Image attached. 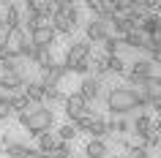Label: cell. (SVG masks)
<instances>
[{"label":"cell","instance_id":"1","mask_svg":"<svg viewBox=\"0 0 161 158\" xmlns=\"http://www.w3.org/2000/svg\"><path fill=\"white\" fill-rule=\"evenodd\" d=\"M147 106H150V101L134 87H112L107 93V109L115 117H126L134 109H147Z\"/></svg>","mask_w":161,"mask_h":158},{"label":"cell","instance_id":"2","mask_svg":"<svg viewBox=\"0 0 161 158\" xmlns=\"http://www.w3.org/2000/svg\"><path fill=\"white\" fill-rule=\"evenodd\" d=\"M19 123L33 139H38L41 133H49V128L55 125V112L47 106H33V109H27L25 115H19Z\"/></svg>","mask_w":161,"mask_h":158},{"label":"cell","instance_id":"3","mask_svg":"<svg viewBox=\"0 0 161 158\" xmlns=\"http://www.w3.org/2000/svg\"><path fill=\"white\" fill-rule=\"evenodd\" d=\"M126 76H128L131 84H139V87H142V82H147V79H161V71H158V66H153L147 57H139V60L131 63V68L126 71Z\"/></svg>","mask_w":161,"mask_h":158},{"label":"cell","instance_id":"4","mask_svg":"<svg viewBox=\"0 0 161 158\" xmlns=\"http://www.w3.org/2000/svg\"><path fill=\"white\" fill-rule=\"evenodd\" d=\"M93 55V44H87L85 38L82 41H74L71 46H68V52H66V60H63V68H66V74H71L76 68V63H82L85 57H90Z\"/></svg>","mask_w":161,"mask_h":158},{"label":"cell","instance_id":"5","mask_svg":"<svg viewBox=\"0 0 161 158\" xmlns=\"http://www.w3.org/2000/svg\"><path fill=\"white\" fill-rule=\"evenodd\" d=\"M30 44H33L36 49H52V44H55V38H58V33H55V27L49 25V22H44V25H38L36 30H30Z\"/></svg>","mask_w":161,"mask_h":158},{"label":"cell","instance_id":"6","mask_svg":"<svg viewBox=\"0 0 161 158\" xmlns=\"http://www.w3.org/2000/svg\"><path fill=\"white\" fill-rule=\"evenodd\" d=\"M25 41H27L25 27H14V30H8L6 38H3V49L8 52L11 60H17V57H19V49H22V44H25Z\"/></svg>","mask_w":161,"mask_h":158},{"label":"cell","instance_id":"7","mask_svg":"<svg viewBox=\"0 0 161 158\" xmlns=\"http://www.w3.org/2000/svg\"><path fill=\"white\" fill-rule=\"evenodd\" d=\"M66 115H68V123H74L76 117H82V115H87L90 112V104H87L79 93H71V95H66Z\"/></svg>","mask_w":161,"mask_h":158},{"label":"cell","instance_id":"8","mask_svg":"<svg viewBox=\"0 0 161 158\" xmlns=\"http://www.w3.org/2000/svg\"><path fill=\"white\" fill-rule=\"evenodd\" d=\"M109 35V25L104 22V19H90L85 25V41L87 44H104V38Z\"/></svg>","mask_w":161,"mask_h":158},{"label":"cell","instance_id":"9","mask_svg":"<svg viewBox=\"0 0 161 158\" xmlns=\"http://www.w3.org/2000/svg\"><path fill=\"white\" fill-rule=\"evenodd\" d=\"M76 93H79V95H82V98H85L87 104L98 101V98H101V79H96V76H85Z\"/></svg>","mask_w":161,"mask_h":158},{"label":"cell","instance_id":"10","mask_svg":"<svg viewBox=\"0 0 161 158\" xmlns=\"http://www.w3.org/2000/svg\"><path fill=\"white\" fill-rule=\"evenodd\" d=\"M0 27L8 33V30H14V27H22V11H19V6H14V3H6V14L0 17Z\"/></svg>","mask_w":161,"mask_h":158},{"label":"cell","instance_id":"11","mask_svg":"<svg viewBox=\"0 0 161 158\" xmlns=\"http://www.w3.org/2000/svg\"><path fill=\"white\" fill-rule=\"evenodd\" d=\"M27 84L25 74H0V90H6L8 95H14V93H19L22 87Z\"/></svg>","mask_w":161,"mask_h":158},{"label":"cell","instance_id":"12","mask_svg":"<svg viewBox=\"0 0 161 158\" xmlns=\"http://www.w3.org/2000/svg\"><path fill=\"white\" fill-rule=\"evenodd\" d=\"M139 33L145 38H158L161 35V17L158 14H145V19L139 22Z\"/></svg>","mask_w":161,"mask_h":158},{"label":"cell","instance_id":"13","mask_svg":"<svg viewBox=\"0 0 161 158\" xmlns=\"http://www.w3.org/2000/svg\"><path fill=\"white\" fill-rule=\"evenodd\" d=\"M22 95L27 98L30 106H44V87L38 82H27L25 87H22Z\"/></svg>","mask_w":161,"mask_h":158},{"label":"cell","instance_id":"14","mask_svg":"<svg viewBox=\"0 0 161 158\" xmlns=\"http://www.w3.org/2000/svg\"><path fill=\"white\" fill-rule=\"evenodd\" d=\"M0 153H6L8 158H25V155H27V144H22V142H11L8 136H6Z\"/></svg>","mask_w":161,"mask_h":158},{"label":"cell","instance_id":"15","mask_svg":"<svg viewBox=\"0 0 161 158\" xmlns=\"http://www.w3.org/2000/svg\"><path fill=\"white\" fill-rule=\"evenodd\" d=\"M153 131V120H150V115L147 112H139V117L134 120V133H136V142L139 139H145L147 133Z\"/></svg>","mask_w":161,"mask_h":158},{"label":"cell","instance_id":"16","mask_svg":"<svg viewBox=\"0 0 161 158\" xmlns=\"http://www.w3.org/2000/svg\"><path fill=\"white\" fill-rule=\"evenodd\" d=\"M87 133H90L93 139L104 142V139H107V136H109V131H107V120H101V117L96 115L93 120H90V125H87Z\"/></svg>","mask_w":161,"mask_h":158},{"label":"cell","instance_id":"17","mask_svg":"<svg viewBox=\"0 0 161 158\" xmlns=\"http://www.w3.org/2000/svg\"><path fill=\"white\" fill-rule=\"evenodd\" d=\"M27 109H33V106L27 104V98L22 95V93H14V95H8V112H11V115H14V112H17V115H25Z\"/></svg>","mask_w":161,"mask_h":158},{"label":"cell","instance_id":"18","mask_svg":"<svg viewBox=\"0 0 161 158\" xmlns=\"http://www.w3.org/2000/svg\"><path fill=\"white\" fill-rule=\"evenodd\" d=\"M109 147H107V142H98V139H90L85 144V155L87 158H107Z\"/></svg>","mask_w":161,"mask_h":158},{"label":"cell","instance_id":"19","mask_svg":"<svg viewBox=\"0 0 161 158\" xmlns=\"http://www.w3.org/2000/svg\"><path fill=\"white\" fill-rule=\"evenodd\" d=\"M30 63H36V66H38V71H47V68H52V66H55L52 49H36V55H33V60H30Z\"/></svg>","mask_w":161,"mask_h":158},{"label":"cell","instance_id":"20","mask_svg":"<svg viewBox=\"0 0 161 158\" xmlns=\"http://www.w3.org/2000/svg\"><path fill=\"white\" fill-rule=\"evenodd\" d=\"M120 46H126V49H142L145 46V35L139 30H131L126 38H120Z\"/></svg>","mask_w":161,"mask_h":158},{"label":"cell","instance_id":"21","mask_svg":"<svg viewBox=\"0 0 161 158\" xmlns=\"http://www.w3.org/2000/svg\"><path fill=\"white\" fill-rule=\"evenodd\" d=\"M55 144H58V139H55V133H41V136H38V153H41V155H49L52 150H55Z\"/></svg>","mask_w":161,"mask_h":158},{"label":"cell","instance_id":"22","mask_svg":"<svg viewBox=\"0 0 161 158\" xmlns=\"http://www.w3.org/2000/svg\"><path fill=\"white\" fill-rule=\"evenodd\" d=\"M76 133H79V131H76V125H74V123H66V125H60V128H58L55 139H58V142H66V144H68L71 139H76Z\"/></svg>","mask_w":161,"mask_h":158},{"label":"cell","instance_id":"23","mask_svg":"<svg viewBox=\"0 0 161 158\" xmlns=\"http://www.w3.org/2000/svg\"><path fill=\"white\" fill-rule=\"evenodd\" d=\"M107 66H109V57H107L104 52L93 57V71H96V79H98V76H107Z\"/></svg>","mask_w":161,"mask_h":158},{"label":"cell","instance_id":"24","mask_svg":"<svg viewBox=\"0 0 161 158\" xmlns=\"http://www.w3.org/2000/svg\"><path fill=\"white\" fill-rule=\"evenodd\" d=\"M107 74H118V76H123L126 74V60L120 57H109V66H107Z\"/></svg>","mask_w":161,"mask_h":158},{"label":"cell","instance_id":"25","mask_svg":"<svg viewBox=\"0 0 161 158\" xmlns=\"http://www.w3.org/2000/svg\"><path fill=\"white\" fill-rule=\"evenodd\" d=\"M47 158H71V147H68L66 142H58V144H55V150H52Z\"/></svg>","mask_w":161,"mask_h":158},{"label":"cell","instance_id":"26","mask_svg":"<svg viewBox=\"0 0 161 158\" xmlns=\"http://www.w3.org/2000/svg\"><path fill=\"white\" fill-rule=\"evenodd\" d=\"M126 158H150V150H145L139 142L136 144H128V155Z\"/></svg>","mask_w":161,"mask_h":158},{"label":"cell","instance_id":"27","mask_svg":"<svg viewBox=\"0 0 161 158\" xmlns=\"http://www.w3.org/2000/svg\"><path fill=\"white\" fill-rule=\"evenodd\" d=\"M11 112H8V95L6 93H0V120H8Z\"/></svg>","mask_w":161,"mask_h":158},{"label":"cell","instance_id":"28","mask_svg":"<svg viewBox=\"0 0 161 158\" xmlns=\"http://www.w3.org/2000/svg\"><path fill=\"white\" fill-rule=\"evenodd\" d=\"M85 6H87V11H93V19H98V14H101V0H87Z\"/></svg>","mask_w":161,"mask_h":158},{"label":"cell","instance_id":"29","mask_svg":"<svg viewBox=\"0 0 161 158\" xmlns=\"http://www.w3.org/2000/svg\"><path fill=\"white\" fill-rule=\"evenodd\" d=\"M120 158H126V155H120Z\"/></svg>","mask_w":161,"mask_h":158},{"label":"cell","instance_id":"30","mask_svg":"<svg viewBox=\"0 0 161 158\" xmlns=\"http://www.w3.org/2000/svg\"><path fill=\"white\" fill-rule=\"evenodd\" d=\"M0 30H3V27H0Z\"/></svg>","mask_w":161,"mask_h":158},{"label":"cell","instance_id":"31","mask_svg":"<svg viewBox=\"0 0 161 158\" xmlns=\"http://www.w3.org/2000/svg\"><path fill=\"white\" fill-rule=\"evenodd\" d=\"M71 158H74V155H71Z\"/></svg>","mask_w":161,"mask_h":158}]
</instances>
